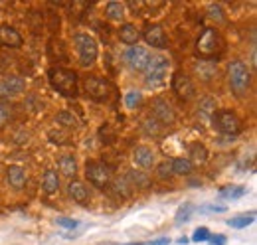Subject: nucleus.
<instances>
[{
	"instance_id": "obj_27",
	"label": "nucleus",
	"mask_w": 257,
	"mask_h": 245,
	"mask_svg": "<svg viewBox=\"0 0 257 245\" xmlns=\"http://www.w3.org/2000/svg\"><path fill=\"white\" fill-rule=\"evenodd\" d=\"M194 212V206L190 202H186V204H182L180 208H178V212L174 215V221H176V225H182V223H186L188 219H190V215Z\"/></svg>"
},
{
	"instance_id": "obj_28",
	"label": "nucleus",
	"mask_w": 257,
	"mask_h": 245,
	"mask_svg": "<svg viewBox=\"0 0 257 245\" xmlns=\"http://www.w3.org/2000/svg\"><path fill=\"white\" fill-rule=\"evenodd\" d=\"M190 162H198V164H204L206 160H208V151H206V147H202V145H192L190 147V158H188Z\"/></svg>"
},
{
	"instance_id": "obj_3",
	"label": "nucleus",
	"mask_w": 257,
	"mask_h": 245,
	"mask_svg": "<svg viewBox=\"0 0 257 245\" xmlns=\"http://www.w3.org/2000/svg\"><path fill=\"white\" fill-rule=\"evenodd\" d=\"M222 46L224 44H222V38L218 32L214 28H204V32L200 34V38L196 42V54L204 60H210L222 50Z\"/></svg>"
},
{
	"instance_id": "obj_22",
	"label": "nucleus",
	"mask_w": 257,
	"mask_h": 245,
	"mask_svg": "<svg viewBox=\"0 0 257 245\" xmlns=\"http://www.w3.org/2000/svg\"><path fill=\"white\" fill-rule=\"evenodd\" d=\"M58 166H60V172L67 178H73L75 172H77V162H75L73 156H62L58 160Z\"/></svg>"
},
{
	"instance_id": "obj_24",
	"label": "nucleus",
	"mask_w": 257,
	"mask_h": 245,
	"mask_svg": "<svg viewBox=\"0 0 257 245\" xmlns=\"http://www.w3.org/2000/svg\"><path fill=\"white\" fill-rule=\"evenodd\" d=\"M170 166H172V174H178V176L192 172V162L188 158H174Z\"/></svg>"
},
{
	"instance_id": "obj_18",
	"label": "nucleus",
	"mask_w": 257,
	"mask_h": 245,
	"mask_svg": "<svg viewBox=\"0 0 257 245\" xmlns=\"http://www.w3.org/2000/svg\"><path fill=\"white\" fill-rule=\"evenodd\" d=\"M67 192H69V196H71L75 202H79V204L87 202V198H89V190L85 188V184L79 182V180L69 182V186H67Z\"/></svg>"
},
{
	"instance_id": "obj_17",
	"label": "nucleus",
	"mask_w": 257,
	"mask_h": 245,
	"mask_svg": "<svg viewBox=\"0 0 257 245\" xmlns=\"http://www.w3.org/2000/svg\"><path fill=\"white\" fill-rule=\"evenodd\" d=\"M139 38H141V32H139V28H137L135 24H123V26H121V30H119V40H121L123 44L135 46V44L139 42Z\"/></svg>"
},
{
	"instance_id": "obj_37",
	"label": "nucleus",
	"mask_w": 257,
	"mask_h": 245,
	"mask_svg": "<svg viewBox=\"0 0 257 245\" xmlns=\"http://www.w3.org/2000/svg\"><path fill=\"white\" fill-rule=\"evenodd\" d=\"M115 190H123V194H125V196H128V194H131V186H128V182H127V178H125V176L115 180Z\"/></svg>"
},
{
	"instance_id": "obj_7",
	"label": "nucleus",
	"mask_w": 257,
	"mask_h": 245,
	"mask_svg": "<svg viewBox=\"0 0 257 245\" xmlns=\"http://www.w3.org/2000/svg\"><path fill=\"white\" fill-rule=\"evenodd\" d=\"M85 176L89 178V182L95 184L97 188H105L111 182V176H113V170L111 166H107L105 162H87V168H85Z\"/></svg>"
},
{
	"instance_id": "obj_21",
	"label": "nucleus",
	"mask_w": 257,
	"mask_h": 245,
	"mask_svg": "<svg viewBox=\"0 0 257 245\" xmlns=\"http://www.w3.org/2000/svg\"><path fill=\"white\" fill-rule=\"evenodd\" d=\"M125 178H127L128 186H133V188H137V190H141V188H149V186H151V178H149L145 172L131 170Z\"/></svg>"
},
{
	"instance_id": "obj_39",
	"label": "nucleus",
	"mask_w": 257,
	"mask_h": 245,
	"mask_svg": "<svg viewBox=\"0 0 257 245\" xmlns=\"http://www.w3.org/2000/svg\"><path fill=\"white\" fill-rule=\"evenodd\" d=\"M145 127H147V133H149V135H155V137L159 135V122L157 121L149 119V121L145 122Z\"/></svg>"
},
{
	"instance_id": "obj_14",
	"label": "nucleus",
	"mask_w": 257,
	"mask_h": 245,
	"mask_svg": "<svg viewBox=\"0 0 257 245\" xmlns=\"http://www.w3.org/2000/svg\"><path fill=\"white\" fill-rule=\"evenodd\" d=\"M6 180L8 184L12 186V188H16V190H22L26 182H28V176H26V170L22 168V166H8V170H6Z\"/></svg>"
},
{
	"instance_id": "obj_34",
	"label": "nucleus",
	"mask_w": 257,
	"mask_h": 245,
	"mask_svg": "<svg viewBox=\"0 0 257 245\" xmlns=\"http://www.w3.org/2000/svg\"><path fill=\"white\" fill-rule=\"evenodd\" d=\"M58 122H62L65 127H77V119H75L73 113H69V111H62V113L58 115Z\"/></svg>"
},
{
	"instance_id": "obj_19",
	"label": "nucleus",
	"mask_w": 257,
	"mask_h": 245,
	"mask_svg": "<svg viewBox=\"0 0 257 245\" xmlns=\"http://www.w3.org/2000/svg\"><path fill=\"white\" fill-rule=\"evenodd\" d=\"M194 69H196V73L204 79V81H210L214 75H216V71H218V65L214 63V61H198L196 65H194Z\"/></svg>"
},
{
	"instance_id": "obj_25",
	"label": "nucleus",
	"mask_w": 257,
	"mask_h": 245,
	"mask_svg": "<svg viewBox=\"0 0 257 245\" xmlns=\"http://www.w3.org/2000/svg\"><path fill=\"white\" fill-rule=\"evenodd\" d=\"M253 219H255V214H253V212H251V214H241V215L231 217V219L227 221V225H229V227H233V229H241V227L251 225V223H253Z\"/></svg>"
},
{
	"instance_id": "obj_33",
	"label": "nucleus",
	"mask_w": 257,
	"mask_h": 245,
	"mask_svg": "<svg viewBox=\"0 0 257 245\" xmlns=\"http://www.w3.org/2000/svg\"><path fill=\"white\" fill-rule=\"evenodd\" d=\"M210 229L208 227H198L196 231H194L192 235V241H196V243H204V241H208L210 239Z\"/></svg>"
},
{
	"instance_id": "obj_9",
	"label": "nucleus",
	"mask_w": 257,
	"mask_h": 245,
	"mask_svg": "<svg viewBox=\"0 0 257 245\" xmlns=\"http://www.w3.org/2000/svg\"><path fill=\"white\" fill-rule=\"evenodd\" d=\"M172 89H174V93H176L180 99H186V101L192 99L194 95H196L192 79H190L186 73H182V71H176V73L172 75Z\"/></svg>"
},
{
	"instance_id": "obj_11",
	"label": "nucleus",
	"mask_w": 257,
	"mask_h": 245,
	"mask_svg": "<svg viewBox=\"0 0 257 245\" xmlns=\"http://www.w3.org/2000/svg\"><path fill=\"white\" fill-rule=\"evenodd\" d=\"M143 38H145L147 44L153 46V48L162 50V48L166 46V34H164V28L159 26V24H151V26H147L145 32H143Z\"/></svg>"
},
{
	"instance_id": "obj_16",
	"label": "nucleus",
	"mask_w": 257,
	"mask_h": 245,
	"mask_svg": "<svg viewBox=\"0 0 257 245\" xmlns=\"http://www.w3.org/2000/svg\"><path fill=\"white\" fill-rule=\"evenodd\" d=\"M133 160H135V164L139 166V168H153L155 166V154L151 149H147V147H139L135 153H133Z\"/></svg>"
},
{
	"instance_id": "obj_32",
	"label": "nucleus",
	"mask_w": 257,
	"mask_h": 245,
	"mask_svg": "<svg viewBox=\"0 0 257 245\" xmlns=\"http://www.w3.org/2000/svg\"><path fill=\"white\" fill-rule=\"evenodd\" d=\"M200 113H202L204 117H210L212 113H216V103H214L210 97H206V99L202 101V105H200Z\"/></svg>"
},
{
	"instance_id": "obj_26",
	"label": "nucleus",
	"mask_w": 257,
	"mask_h": 245,
	"mask_svg": "<svg viewBox=\"0 0 257 245\" xmlns=\"http://www.w3.org/2000/svg\"><path fill=\"white\" fill-rule=\"evenodd\" d=\"M105 14H107L109 20H115V22L123 20V14H125L123 4H121V2H109V4L105 6Z\"/></svg>"
},
{
	"instance_id": "obj_35",
	"label": "nucleus",
	"mask_w": 257,
	"mask_h": 245,
	"mask_svg": "<svg viewBox=\"0 0 257 245\" xmlns=\"http://www.w3.org/2000/svg\"><path fill=\"white\" fill-rule=\"evenodd\" d=\"M56 223L60 227H64V229H77V225H79V221L77 219H71V217H58Z\"/></svg>"
},
{
	"instance_id": "obj_15",
	"label": "nucleus",
	"mask_w": 257,
	"mask_h": 245,
	"mask_svg": "<svg viewBox=\"0 0 257 245\" xmlns=\"http://www.w3.org/2000/svg\"><path fill=\"white\" fill-rule=\"evenodd\" d=\"M153 111H155V117L162 121L164 125H170V122H174V111H172V107L168 105V101H164V99H157L155 103H153Z\"/></svg>"
},
{
	"instance_id": "obj_42",
	"label": "nucleus",
	"mask_w": 257,
	"mask_h": 245,
	"mask_svg": "<svg viewBox=\"0 0 257 245\" xmlns=\"http://www.w3.org/2000/svg\"><path fill=\"white\" fill-rule=\"evenodd\" d=\"M188 241H190L188 237H180V239H178V243H180V245H186Z\"/></svg>"
},
{
	"instance_id": "obj_1",
	"label": "nucleus",
	"mask_w": 257,
	"mask_h": 245,
	"mask_svg": "<svg viewBox=\"0 0 257 245\" xmlns=\"http://www.w3.org/2000/svg\"><path fill=\"white\" fill-rule=\"evenodd\" d=\"M50 81L60 95H64L67 99L77 97V73L75 71L64 69V67H54L50 69Z\"/></svg>"
},
{
	"instance_id": "obj_20",
	"label": "nucleus",
	"mask_w": 257,
	"mask_h": 245,
	"mask_svg": "<svg viewBox=\"0 0 257 245\" xmlns=\"http://www.w3.org/2000/svg\"><path fill=\"white\" fill-rule=\"evenodd\" d=\"M42 188L46 194H54L58 192L60 188V178H58V172L56 170H46L44 176H42Z\"/></svg>"
},
{
	"instance_id": "obj_38",
	"label": "nucleus",
	"mask_w": 257,
	"mask_h": 245,
	"mask_svg": "<svg viewBox=\"0 0 257 245\" xmlns=\"http://www.w3.org/2000/svg\"><path fill=\"white\" fill-rule=\"evenodd\" d=\"M225 241H227V237H225L224 233L210 235V239H208V243H210V245H225Z\"/></svg>"
},
{
	"instance_id": "obj_2",
	"label": "nucleus",
	"mask_w": 257,
	"mask_h": 245,
	"mask_svg": "<svg viewBox=\"0 0 257 245\" xmlns=\"http://www.w3.org/2000/svg\"><path fill=\"white\" fill-rule=\"evenodd\" d=\"M227 75H229V87L237 97H243L251 87V73L247 65L241 60L229 61L227 65Z\"/></svg>"
},
{
	"instance_id": "obj_4",
	"label": "nucleus",
	"mask_w": 257,
	"mask_h": 245,
	"mask_svg": "<svg viewBox=\"0 0 257 245\" xmlns=\"http://www.w3.org/2000/svg\"><path fill=\"white\" fill-rule=\"evenodd\" d=\"M73 44H75V48H77L79 63H81L83 67H89V65L95 63L97 54H99V48H97V42L93 36L79 32V34L73 36Z\"/></svg>"
},
{
	"instance_id": "obj_40",
	"label": "nucleus",
	"mask_w": 257,
	"mask_h": 245,
	"mask_svg": "<svg viewBox=\"0 0 257 245\" xmlns=\"http://www.w3.org/2000/svg\"><path fill=\"white\" fill-rule=\"evenodd\" d=\"M225 210H227L225 206H206V210H202V212H218V214H222Z\"/></svg>"
},
{
	"instance_id": "obj_13",
	"label": "nucleus",
	"mask_w": 257,
	"mask_h": 245,
	"mask_svg": "<svg viewBox=\"0 0 257 245\" xmlns=\"http://www.w3.org/2000/svg\"><path fill=\"white\" fill-rule=\"evenodd\" d=\"M0 44L6 48H20L22 46V34L8 24H2L0 26Z\"/></svg>"
},
{
	"instance_id": "obj_6",
	"label": "nucleus",
	"mask_w": 257,
	"mask_h": 245,
	"mask_svg": "<svg viewBox=\"0 0 257 245\" xmlns=\"http://www.w3.org/2000/svg\"><path fill=\"white\" fill-rule=\"evenodd\" d=\"M214 122L218 127V131L225 135V137H235L241 133L243 125L239 121V117L233 113V111H220L216 117H214Z\"/></svg>"
},
{
	"instance_id": "obj_31",
	"label": "nucleus",
	"mask_w": 257,
	"mask_h": 245,
	"mask_svg": "<svg viewBox=\"0 0 257 245\" xmlns=\"http://www.w3.org/2000/svg\"><path fill=\"white\" fill-rule=\"evenodd\" d=\"M10 119H12V109H10V105H6V103L0 101V129L6 127V125L10 122Z\"/></svg>"
},
{
	"instance_id": "obj_30",
	"label": "nucleus",
	"mask_w": 257,
	"mask_h": 245,
	"mask_svg": "<svg viewBox=\"0 0 257 245\" xmlns=\"http://www.w3.org/2000/svg\"><path fill=\"white\" fill-rule=\"evenodd\" d=\"M208 14H210V18H212V20L225 22V14H224V10H222V6H220V4H210V6H208Z\"/></svg>"
},
{
	"instance_id": "obj_36",
	"label": "nucleus",
	"mask_w": 257,
	"mask_h": 245,
	"mask_svg": "<svg viewBox=\"0 0 257 245\" xmlns=\"http://www.w3.org/2000/svg\"><path fill=\"white\" fill-rule=\"evenodd\" d=\"M157 174H159V178H162V180L170 178V174H172V166H170L168 162H162L161 166L157 168Z\"/></svg>"
},
{
	"instance_id": "obj_8",
	"label": "nucleus",
	"mask_w": 257,
	"mask_h": 245,
	"mask_svg": "<svg viewBox=\"0 0 257 245\" xmlns=\"http://www.w3.org/2000/svg\"><path fill=\"white\" fill-rule=\"evenodd\" d=\"M149 58H151V54L145 48H141V46H128L127 50H125V54H123L125 63L131 69H137V71H145V67L149 63Z\"/></svg>"
},
{
	"instance_id": "obj_29",
	"label": "nucleus",
	"mask_w": 257,
	"mask_h": 245,
	"mask_svg": "<svg viewBox=\"0 0 257 245\" xmlns=\"http://www.w3.org/2000/svg\"><path fill=\"white\" fill-rule=\"evenodd\" d=\"M123 101H125V105H127L128 109H137V107H141V103H143V95L133 89V91H128L127 95H125Z\"/></svg>"
},
{
	"instance_id": "obj_43",
	"label": "nucleus",
	"mask_w": 257,
	"mask_h": 245,
	"mask_svg": "<svg viewBox=\"0 0 257 245\" xmlns=\"http://www.w3.org/2000/svg\"><path fill=\"white\" fill-rule=\"evenodd\" d=\"M127 245H149V243H127Z\"/></svg>"
},
{
	"instance_id": "obj_10",
	"label": "nucleus",
	"mask_w": 257,
	"mask_h": 245,
	"mask_svg": "<svg viewBox=\"0 0 257 245\" xmlns=\"http://www.w3.org/2000/svg\"><path fill=\"white\" fill-rule=\"evenodd\" d=\"M85 89L87 93L95 99V101H105L107 97H109V83H107V79H101V77H87L85 79Z\"/></svg>"
},
{
	"instance_id": "obj_23",
	"label": "nucleus",
	"mask_w": 257,
	"mask_h": 245,
	"mask_svg": "<svg viewBox=\"0 0 257 245\" xmlns=\"http://www.w3.org/2000/svg\"><path fill=\"white\" fill-rule=\"evenodd\" d=\"M245 186H224L220 188V198H225V200H237L241 196H245Z\"/></svg>"
},
{
	"instance_id": "obj_12",
	"label": "nucleus",
	"mask_w": 257,
	"mask_h": 245,
	"mask_svg": "<svg viewBox=\"0 0 257 245\" xmlns=\"http://www.w3.org/2000/svg\"><path fill=\"white\" fill-rule=\"evenodd\" d=\"M24 87H26V81L22 77H6L0 81V99L18 95L24 91Z\"/></svg>"
},
{
	"instance_id": "obj_5",
	"label": "nucleus",
	"mask_w": 257,
	"mask_h": 245,
	"mask_svg": "<svg viewBox=\"0 0 257 245\" xmlns=\"http://www.w3.org/2000/svg\"><path fill=\"white\" fill-rule=\"evenodd\" d=\"M166 69H168V58H164L161 54H153L149 58V63L145 67V77H147V83L151 87H157L161 85L166 77Z\"/></svg>"
},
{
	"instance_id": "obj_41",
	"label": "nucleus",
	"mask_w": 257,
	"mask_h": 245,
	"mask_svg": "<svg viewBox=\"0 0 257 245\" xmlns=\"http://www.w3.org/2000/svg\"><path fill=\"white\" fill-rule=\"evenodd\" d=\"M149 245H170V239H168V237H159V239L151 241Z\"/></svg>"
}]
</instances>
